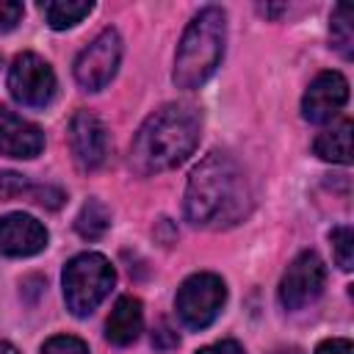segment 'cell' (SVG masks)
<instances>
[{
	"mask_svg": "<svg viewBox=\"0 0 354 354\" xmlns=\"http://www.w3.org/2000/svg\"><path fill=\"white\" fill-rule=\"evenodd\" d=\"M254 194L243 166L227 152H210L202 158L185 185V218L194 227L224 230L252 210Z\"/></svg>",
	"mask_w": 354,
	"mask_h": 354,
	"instance_id": "6da1fadb",
	"label": "cell"
},
{
	"mask_svg": "<svg viewBox=\"0 0 354 354\" xmlns=\"http://www.w3.org/2000/svg\"><path fill=\"white\" fill-rule=\"evenodd\" d=\"M202 113L188 102H169L147 116L130 147V166L149 177L180 166L199 144Z\"/></svg>",
	"mask_w": 354,
	"mask_h": 354,
	"instance_id": "7a4b0ae2",
	"label": "cell"
},
{
	"mask_svg": "<svg viewBox=\"0 0 354 354\" xmlns=\"http://www.w3.org/2000/svg\"><path fill=\"white\" fill-rule=\"evenodd\" d=\"M227 41V14L218 6H207L188 22L177 55H174V86L177 88H199L218 66Z\"/></svg>",
	"mask_w": 354,
	"mask_h": 354,
	"instance_id": "3957f363",
	"label": "cell"
},
{
	"mask_svg": "<svg viewBox=\"0 0 354 354\" xmlns=\"http://www.w3.org/2000/svg\"><path fill=\"white\" fill-rule=\"evenodd\" d=\"M64 301L72 315H91L116 282V271L100 252H83L64 266Z\"/></svg>",
	"mask_w": 354,
	"mask_h": 354,
	"instance_id": "277c9868",
	"label": "cell"
},
{
	"mask_svg": "<svg viewBox=\"0 0 354 354\" xmlns=\"http://www.w3.org/2000/svg\"><path fill=\"white\" fill-rule=\"evenodd\" d=\"M227 301V285L218 274H210V271H199V274H191L180 290H177V299H174V310H177V318L183 321V326L199 332V329H207L221 307Z\"/></svg>",
	"mask_w": 354,
	"mask_h": 354,
	"instance_id": "5b68a950",
	"label": "cell"
},
{
	"mask_svg": "<svg viewBox=\"0 0 354 354\" xmlns=\"http://www.w3.org/2000/svg\"><path fill=\"white\" fill-rule=\"evenodd\" d=\"M119 61H122V36L116 28H105L75 58V80L86 91H100L113 80Z\"/></svg>",
	"mask_w": 354,
	"mask_h": 354,
	"instance_id": "8992f818",
	"label": "cell"
},
{
	"mask_svg": "<svg viewBox=\"0 0 354 354\" xmlns=\"http://www.w3.org/2000/svg\"><path fill=\"white\" fill-rule=\"evenodd\" d=\"M58 88L53 66L36 53H19L8 69V91L19 105L44 108L53 102Z\"/></svg>",
	"mask_w": 354,
	"mask_h": 354,
	"instance_id": "52a82bcc",
	"label": "cell"
},
{
	"mask_svg": "<svg viewBox=\"0 0 354 354\" xmlns=\"http://www.w3.org/2000/svg\"><path fill=\"white\" fill-rule=\"evenodd\" d=\"M326 282V266L315 252H301L290 260L279 279V304L285 310H301L313 304Z\"/></svg>",
	"mask_w": 354,
	"mask_h": 354,
	"instance_id": "ba28073f",
	"label": "cell"
},
{
	"mask_svg": "<svg viewBox=\"0 0 354 354\" xmlns=\"http://www.w3.org/2000/svg\"><path fill=\"white\" fill-rule=\"evenodd\" d=\"M348 102V80L340 72H321L301 97V116L313 124L332 122Z\"/></svg>",
	"mask_w": 354,
	"mask_h": 354,
	"instance_id": "9c48e42d",
	"label": "cell"
},
{
	"mask_svg": "<svg viewBox=\"0 0 354 354\" xmlns=\"http://www.w3.org/2000/svg\"><path fill=\"white\" fill-rule=\"evenodd\" d=\"M69 147L83 171L97 169L108 155V130L91 111H77L69 122Z\"/></svg>",
	"mask_w": 354,
	"mask_h": 354,
	"instance_id": "30bf717a",
	"label": "cell"
},
{
	"mask_svg": "<svg viewBox=\"0 0 354 354\" xmlns=\"http://www.w3.org/2000/svg\"><path fill=\"white\" fill-rule=\"evenodd\" d=\"M47 246V230L28 213H8L0 218V252L6 257H33Z\"/></svg>",
	"mask_w": 354,
	"mask_h": 354,
	"instance_id": "8fae6325",
	"label": "cell"
},
{
	"mask_svg": "<svg viewBox=\"0 0 354 354\" xmlns=\"http://www.w3.org/2000/svg\"><path fill=\"white\" fill-rule=\"evenodd\" d=\"M44 149V133L17 116L8 108H0V155L6 158H19V160H30Z\"/></svg>",
	"mask_w": 354,
	"mask_h": 354,
	"instance_id": "7c38bea8",
	"label": "cell"
},
{
	"mask_svg": "<svg viewBox=\"0 0 354 354\" xmlns=\"http://www.w3.org/2000/svg\"><path fill=\"white\" fill-rule=\"evenodd\" d=\"M144 329V307L136 296H119L108 321H105V337L113 346H130L138 340Z\"/></svg>",
	"mask_w": 354,
	"mask_h": 354,
	"instance_id": "4fadbf2b",
	"label": "cell"
},
{
	"mask_svg": "<svg viewBox=\"0 0 354 354\" xmlns=\"http://www.w3.org/2000/svg\"><path fill=\"white\" fill-rule=\"evenodd\" d=\"M351 130H354L351 119H340L337 124L321 130V133L315 136V144H313L315 155H318L321 160L348 166V163H351Z\"/></svg>",
	"mask_w": 354,
	"mask_h": 354,
	"instance_id": "5bb4252c",
	"label": "cell"
},
{
	"mask_svg": "<svg viewBox=\"0 0 354 354\" xmlns=\"http://www.w3.org/2000/svg\"><path fill=\"white\" fill-rule=\"evenodd\" d=\"M91 11H94L91 0H47V3H41V14L53 30H66V28L83 22V17H88Z\"/></svg>",
	"mask_w": 354,
	"mask_h": 354,
	"instance_id": "9a60e30c",
	"label": "cell"
},
{
	"mask_svg": "<svg viewBox=\"0 0 354 354\" xmlns=\"http://www.w3.org/2000/svg\"><path fill=\"white\" fill-rule=\"evenodd\" d=\"M108 227H111V210H108L100 199H88V202L80 207L77 218H75V230H77L80 238H86V241L102 238Z\"/></svg>",
	"mask_w": 354,
	"mask_h": 354,
	"instance_id": "2e32d148",
	"label": "cell"
},
{
	"mask_svg": "<svg viewBox=\"0 0 354 354\" xmlns=\"http://www.w3.org/2000/svg\"><path fill=\"white\" fill-rule=\"evenodd\" d=\"M351 6H337L335 14H332V25H329V33H332V47L343 55V58H351L354 55V30H351Z\"/></svg>",
	"mask_w": 354,
	"mask_h": 354,
	"instance_id": "e0dca14e",
	"label": "cell"
},
{
	"mask_svg": "<svg viewBox=\"0 0 354 354\" xmlns=\"http://www.w3.org/2000/svg\"><path fill=\"white\" fill-rule=\"evenodd\" d=\"M329 241H332L335 263L343 271H351L354 268V232H351V227H335L329 232Z\"/></svg>",
	"mask_w": 354,
	"mask_h": 354,
	"instance_id": "ac0fdd59",
	"label": "cell"
},
{
	"mask_svg": "<svg viewBox=\"0 0 354 354\" xmlns=\"http://www.w3.org/2000/svg\"><path fill=\"white\" fill-rule=\"evenodd\" d=\"M41 354H88V346L75 335H55L41 346Z\"/></svg>",
	"mask_w": 354,
	"mask_h": 354,
	"instance_id": "d6986e66",
	"label": "cell"
},
{
	"mask_svg": "<svg viewBox=\"0 0 354 354\" xmlns=\"http://www.w3.org/2000/svg\"><path fill=\"white\" fill-rule=\"evenodd\" d=\"M33 185L17 174V171H3L0 174V199H14V196H22V194H30Z\"/></svg>",
	"mask_w": 354,
	"mask_h": 354,
	"instance_id": "ffe728a7",
	"label": "cell"
},
{
	"mask_svg": "<svg viewBox=\"0 0 354 354\" xmlns=\"http://www.w3.org/2000/svg\"><path fill=\"white\" fill-rule=\"evenodd\" d=\"M25 14V6L17 3V0H0V33L17 28V22L22 19Z\"/></svg>",
	"mask_w": 354,
	"mask_h": 354,
	"instance_id": "44dd1931",
	"label": "cell"
},
{
	"mask_svg": "<svg viewBox=\"0 0 354 354\" xmlns=\"http://www.w3.org/2000/svg\"><path fill=\"white\" fill-rule=\"evenodd\" d=\"M315 354H354V346L346 337H329V340L318 343Z\"/></svg>",
	"mask_w": 354,
	"mask_h": 354,
	"instance_id": "7402d4cb",
	"label": "cell"
},
{
	"mask_svg": "<svg viewBox=\"0 0 354 354\" xmlns=\"http://www.w3.org/2000/svg\"><path fill=\"white\" fill-rule=\"evenodd\" d=\"M177 343H180L177 332H171L166 324H160V326L152 332V346H155V348H174Z\"/></svg>",
	"mask_w": 354,
	"mask_h": 354,
	"instance_id": "603a6c76",
	"label": "cell"
},
{
	"mask_svg": "<svg viewBox=\"0 0 354 354\" xmlns=\"http://www.w3.org/2000/svg\"><path fill=\"white\" fill-rule=\"evenodd\" d=\"M196 354H243V346L238 340H218L213 346H205L199 348Z\"/></svg>",
	"mask_w": 354,
	"mask_h": 354,
	"instance_id": "cb8c5ba5",
	"label": "cell"
},
{
	"mask_svg": "<svg viewBox=\"0 0 354 354\" xmlns=\"http://www.w3.org/2000/svg\"><path fill=\"white\" fill-rule=\"evenodd\" d=\"M0 354H19V351H17V348H14L11 343H6V340H0Z\"/></svg>",
	"mask_w": 354,
	"mask_h": 354,
	"instance_id": "d4e9b609",
	"label": "cell"
},
{
	"mask_svg": "<svg viewBox=\"0 0 354 354\" xmlns=\"http://www.w3.org/2000/svg\"><path fill=\"white\" fill-rule=\"evenodd\" d=\"M271 354H301V348H296V346H288V348H277V351H271Z\"/></svg>",
	"mask_w": 354,
	"mask_h": 354,
	"instance_id": "484cf974",
	"label": "cell"
}]
</instances>
